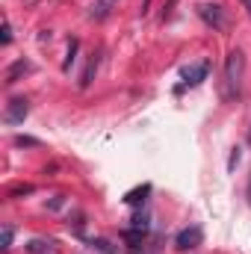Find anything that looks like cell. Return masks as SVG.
<instances>
[{
  "mask_svg": "<svg viewBox=\"0 0 251 254\" xmlns=\"http://www.w3.org/2000/svg\"><path fill=\"white\" fill-rule=\"evenodd\" d=\"M27 113H30V101H27V98H12V101L6 104L3 122H6V125H21V122L27 119Z\"/></svg>",
  "mask_w": 251,
  "mask_h": 254,
  "instance_id": "4",
  "label": "cell"
},
{
  "mask_svg": "<svg viewBox=\"0 0 251 254\" xmlns=\"http://www.w3.org/2000/svg\"><path fill=\"white\" fill-rule=\"evenodd\" d=\"M33 187H18V190H12V195H30Z\"/></svg>",
  "mask_w": 251,
  "mask_h": 254,
  "instance_id": "15",
  "label": "cell"
},
{
  "mask_svg": "<svg viewBox=\"0 0 251 254\" xmlns=\"http://www.w3.org/2000/svg\"><path fill=\"white\" fill-rule=\"evenodd\" d=\"M148 192H151V187H148V184H145V187H139V190L127 192V195H125V201H127V204H142V201H145V195H148Z\"/></svg>",
  "mask_w": 251,
  "mask_h": 254,
  "instance_id": "8",
  "label": "cell"
},
{
  "mask_svg": "<svg viewBox=\"0 0 251 254\" xmlns=\"http://www.w3.org/2000/svg\"><path fill=\"white\" fill-rule=\"evenodd\" d=\"M207 74H210V63H207V60H201V63H195V65H187V68L181 71L184 86H198V83H204Z\"/></svg>",
  "mask_w": 251,
  "mask_h": 254,
  "instance_id": "5",
  "label": "cell"
},
{
  "mask_svg": "<svg viewBox=\"0 0 251 254\" xmlns=\"http://www.w3.org/2000/svg\"><path fill=\"white\" fill-rule=\"evenodd\" d=\"M95 68H98V57H95V60H89V68H86V74H83V80H80V86H83V89L92 83V74H95Z\"/></svg>",
  "mask_w": 251,
  "mask_h": 254,
  "instance_id": "12",
  "label": "cell"
},
{
  "mask_svg": "<svg viewBox=\"0 0 251 254\" xmlns=\"http://www.w3.org/2000/svg\"><path fill=\"white\" fill-rule=\"evenodd\" d=\"M51 246H54V243H45V240H33V243L27 246V252H30V254H42V252H48Z\"/></svg>",
  "mask_w": 251,
  "mask_h": 254,
  "instance_id": "10",
  "label": "cell"
},
{
  "mask_svg": "<svg viewBox=\"0 0 251 254\" xmlns=\"http://www.w3.org/2000/svg\"><path fill=\"white\" fill-rule=\"evenodd\" d=\"M30 68H33V65L27 63V60L12 63V65H9V71H6V83H18V77H21V74H27Z\"/></svg>",
  "mask_w": 251,
  "mask_h": 254,
  "instance_id": "7",
  "label": "cell"
},
{
  "mask_svg": "<svg viewBox=\"0 0 251 254\" xmlns=\"http://www.w3.org/2000/svg\"><path fill=\"white\" fill-rule=\"evenodd\" d=\"M116 3H119V0H95L92 9H89V18H92V21H104V18H110L113 9H116Z\"/></svg>",
  "mask_w": 251,
  "mask_h": 254,
  "instance_id": "6",
  "label": "cell"
},
{
  "mask_svg": "<svg viewBox=\"0 0 251 254\" xmlns=\"http://www.w3.org/2000/svg\"><path fill=\"white\" fill-rule=\"evenodd\" d=\"M0 42H3V48H6V45L12 42V27H9V21L3 24V39H0Z\"/></svg>",
  "mask_w": 251,
  "mask_h": 254,
  "instance_id": "14",
  "label": "cell"
},
{
  "mask_svg": "<svg viewBox=\"0 0 251 254\" xmlns=\"http://www.w3.org/2000/svg\"><path fill=\"white\" fill-rule=\"evenodd\" d=\"M77 48H80V45H77V39H71V42H68V57H65V63H63V71H68V68H71L74 57H77Z\"/></svg>",
  "mask_w": 251,
  "mask_h": 254,
  "instance_id": "9",
  "label": "cell"
},
{
  "mask_svg": "<svg viewBox=\"0 0 251 254\" xmlns=\"http://www.w3.org/2000/svg\"><path fill=\"white\" fill-rule=\"evenodd\" d=\"M243 77H246V57L243 51H231L225 63V98L228 101L243 95Z\"/></svg>",
  "mask_w": 251,
  "mask_h": 254,
  "instance_id": "1",
  "label": "cell"
},
{
  "mask_svg": "<svg viewBox=\"0 0 251 254\" xmlns=\"http://www.w3.org/2000/svg\"><path fill=\"white\" fill-rule=\"evenodd\" d=\"M15 145H18V148H24V145H27V148H36V145H39V139H33V136H18V139H15Z\"/></svg>",
  "mask_w": 251,
  "mask_h": 254,
  "instance_id": "13",
  "label": "cell"
},
{
  "mask_svg": "<svg viewBox=\"0 0 251 254\" xmlns=\"http://www.w3.org/2000/svg\"><path fill=\"white\" fill-rule=\"evenodd\" d=\"M12 234H15V231L6 225V228H3V234H0V249H3V252H9V249H12Z\"/></svg>",
  "mask_w": 251,
  "mask_h": 254,
  "instance_id": "11",
  "label": "cell"
},
{
  "mask_svg": "<svg viewBox=\"0 0 251 254\" xmlns=\"http://www.w3.org/2000/svg\"><path fill=\"white\" fill-rule=\"evenodd\" d=\"M198 15H201V21H204L207 27H213V30H225V24H228V15H225V9H222L219 3H201V6H198Z\"/></svg>",
  "mask_w": 251,
  "mask_h": 254,
  "instance_id": "2",
  "label": "cell"
},
{
  "mask_svg": "<svg viewBox=\"0 0 251 254\" xmlns=\"http://www.w3.org/2000/svg\"><path fill=\"white\" fill-rule=\"evenodd\" d=\"M201 243H204V231H201V225H189V228H184V231L175 237V246H178L181 252L198 249Z\"/></svg>",
  "mask_w": 251,
  "mask_h": 254,
  "instance_id": "3",
  "label": "cell"
},
{
  "mask_svg": "<svg viewBox=\"0 0 251 254\" xmlns=\"http://www.w3.org/2000/svg\"><path fill=\"white\" fill-rule=\"evenodd\" d=\"M243 3H246V9H249V15H251V0H243Z\"/></svg>",
  "mask_w": 251,
  "mask_h": 254,
  "instance_id": "16",
  "label": "cell"
}]
</instances>
